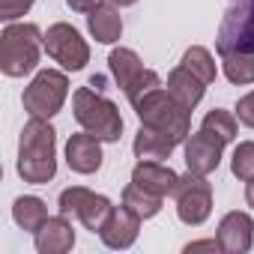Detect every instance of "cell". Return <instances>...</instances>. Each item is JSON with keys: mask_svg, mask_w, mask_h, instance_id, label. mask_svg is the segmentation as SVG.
Returning a JSON list of instances; mask_svg holds the SVG:
<instances>
[{"mask_svg": "<svg viewBox=\"0 0 254 254\" xmlns=\"http://www.w3.org/2000/svg\"><path fill=\"white\" fill-rule=\"evenodd\" d=\"M186 251H221L218 239H206V242H189Z\"/></svg>", "mask_w": 254, "mask_h": 254, "instance_id": "cell-29", "label": "cell"}, {"mask_svg": "<svg viewBox=\"0 0 254 254\" xmlns=\"http://www.w3.org/2000/svg\"><path fill=\"white\" fill-rule=\"evenodd\" d=\"M215 51L221 54H254V0H227L215 33Z\"/></svg>", "mask_w": 254, "mask_h": 254, "instance_id": "cell-6", "label": "cell"}, {"mask_svg": "<svg viewBox=\"0 0 254 254\" xmlns=\"http://www.w3.org/2000/svg\"><path fill=\"white\" fill-rule=\"evenodd\" d=\"M87 30H90V36L99 42V45H114V42H120V36H123V15H120V6H114V3H105L102 6H96L90 15H87Z\"/></svg>", "mask_w": 254, "mask_h": 254, "instance_id": "cell-18", "label": "cell"}, {"mask_svg": "<svg viewBox=\"0 0 254 254\" xmlns=\"http://www.w3.org/2000/svg\"><path fill=\"white\" fill-rule=\"evenodd\" d=\"M108 69H111V75H114L117 87L126 93L129 105H135L144 93H150V90L162 87L159 72L147 69V66H144V60L138 57V51H132V48H123V45H120V48H114V51H111V57H108Z\"/></svg>", "mask_w": 254, "mask_h": 254, "instance_id": "cell-7", "label": "cell"}, {"mask_svg": "<svg viewBox=\"0 0 254 254\" xmlns=\"http://www.w3.org/2000/svg\"><path fill=\"white\" fill-rule=\"evenodd\" d=\"M132 108H135L141 126H150V129H159V132L171 135L177 144H186V138L191 135V111L183 108L168 93L165 84L150 90V93H144Z\"/></svg>", "mask_w": 254, "mask_h": 254, "instance_id": "cell-4", "label": "cell"}, {"mask_svg": "<svg viewBox=\"0 0 254 254\" xmlns=\"http://www.w3.org/2000/svg\"><path fill=\"white\" fill-rule=\"evenodd\" d=\"M183 150H186V168H189L191 174H203V177H209V174L218 171V165H221L224 144L215 141L212 135H206V132L197 129L194 135L186 138Z\"/></svg>", "mask_w": 254, "mask_h": 254, "instance_id": "cell-12", "label": "cell"}, {"mask_svg": "<svg viewBox=\"0 0 254 254\" xmlns=\"http://www.w3.org/2000/svg\"><path fill=\"white\" fill-rule=\"evenodd\" d=\"M45 48V33L33 21H9L0 33V72L6 78H24L36 72Z\"/></svg>", "mask_w": 254, "mask_h": 254, "instance_id": "cell-2", "label": "cell"}, {"mask_svg": "<svg viewBox=\"0 0 254 254\" xmlns=\"http://www.w3.org/2000/svg\"><path fill=\"white\" fill-rule=\"evenodd\" d=\"M165 87H168V93H171L183 108H189V111H194V108L200 105L203 93H206V84H203L194 72H189L183 63L168 72V84H165Z\"/></svg>", "mask_w": 254, "mask_h": 254, "instance_id": "cell-19", "label": "cell"}, {"mask_svg": "<svg viewBox=\"0 0 254 254\" xmlns=\"http://www.w3.org/2000/svg\"><path fill=\"white\" fill-rule=\"evenodd\" d=\"M180 144L171 135H165L159 129H150V126H141L135 141H132V153H135L138 162H165V159H171V153Z\"/></svg>", "mask_w": 254, "mask_h": 254, "instance_id": "cell-17", "label": "cell"}, {"mask_svg": "<svg viewBox=\"0 0 254 254\" xmlns=\"http://www.w3.org/2000/svg\"><path fill=\"white\" fill-rule=\"evenodd\" d=\"M189 72H194L206 87L215 81V75H218V66H215V57H212V51L209 48H203V45H191V48H186V54H183V60H180Z\"/></svg>", "mask_w": 254, "mask_h": 254, "instance_id": "cell-23", "label": "cell"}, {"mask_svg": "<svg viewBox=\"0 0 254 254\" xmlns=\"http://www.w3.org/2000/svg\"><path fill=\"white\" fill-rule=\"evenodd\" d=\"M33 3L36 0H0V18H3L6 24L18 21V18H24L33 9Z\"/></svg>", "mask_w": 254, "mask_h": 254, "instance_id": "cell-26", "label": "cell"}, {"mask_svg": "<svg viewBox=\"0 0 254 254\" xmlns=\"http://www.w3.org/2000/svg\"><path fill=\"white\" fill-rule=\"evenodd\" d=\"M102 159H105L102 156V141L96 135H90L84 129L78 135H69V141H66V165H69V171L90 177V174H96L102 168Z\"/></svg>", "mask_w": 254, "mask_h": 254, "instance_id": "cell-14", "label": "cell"}, {"mask_svg": "<svg viewBox=\"0 0 254 254\" xmlns=\"http://www.w3.org/2000/svg\"><path fill=\"white\" fill-rule=\"evenodd\" d=\"M108 3H114V6H135L138 0H108Z\"/></svg>", "mask_w": 254, "mask_h": 254, "instance_id": "cell-31", "label": "cell"}, {"mask_svg": "<svg viewBox=\"0 0 254 254\" xmlns=\"http://www.w3.org/2000/svg\"><path fill=\"white\" fill-rule=\"evenodd\" d=\"M15 171L24 183L45 186L57 177V132L42 117H30L18 138Z\"/></svg>", "mask_w": 254, "mask_h": 254, "instance_id": "cell-1", "label": "cell"}, {"mask_svg": "<svg viewBox=\"0 0 254 254\" xmlns=\"http://www.w3.org/2000/svg\"><path fill=\"white\" fill-rule=\"evenodd\" d=\"M132 183H138L141 189H147L159 197H174L180 174L171 165H162V162H138L132 168Z\"/></svg>", "mask_w": 254, "mask_h": 254, "instance_id": "cell-16", "label": "cell"}, {"mask_svg": "<svg viewBox=\"0 0 254 254\" xmlns=\"http://www.w3.org/2000/svg\"><path fill=\"white\" fill-rule=\"evenodd\" d=\"M174 200H177V218L189 227H200L212 215V183L203 174L186 171L177 183Z\"/></svg>", "mask_w": 254, "mask_h": 254, "instance_id": "cell-8", "label": "cell"}, {"mask_svg": "<svg viewBox=\"0 0 254 254\" xmlns=\"http://www.w3.org/2000/svg\"><path fill=\"white\" fill-rule=\"evenodd\" d=\"M12 221H15L21 230L36 233V230L48 221V206H45V200L36 197V194H21V197H15V203H12Z\"/></svg>", "mask_w": 254, "mask_h": 254, "instance_id": "cell-20", "label": "cell"}, {"mask_svg": "<svg viewBox=\"0 0 254 254\" xmlns=\"http://www.w3.org/2000/svg\"><path fill=\"white\" fill-rule=\"evenodd\" d=\"M230 174L236 180H251L254 177V141H242L233 147V156H230Z\"/></svg>", "mask_w": 254, "mask_h": 254, "instance_id": "cell-25", "label": "cell"}, {"mask_svg": "<svg viewBox=\"0 0 254 254\" xmlns=\"http://www.w3.org/2000/svg\"><path fill=\"white\" fill-rule=\"evenodd\" d=\"M69 99V75L66 69H39L33 75V81L24 87V111L30 117H42V120H51L63 111Z\"/></svg>", "mask_w": 254, "mask_h": 254, "instance_id": "cell-5", "label": "cell"}, {"mask_svg": "<svg viewBox=\"0 0 254 254\" xmlns=\"http://www.w3.org/2000/svg\"><path fill=\"white\" fill-rule=\"evenodd\" d=\"M245 203L254 209V177H251V180H245Z\"/></svg>", "mask_w": 254, "mask_h": 254, "instance_id": "cell-30", "label": "cell"}, {"mask_svg": "<svg viewBox=\"0 0 254 254\" xmlns=\"http://www.w3.org/2000/svg\"><path fill=\"white\" fill-rule=\"evenodd\" d=\"M105 0H66V6L72 9V12H84V15H90L96 6H102Z\"/></svg>", "mask_w": 254, "mask_h": 254, "instance_id": "cell-28", "label": "cell"}, {"mask_svg": "<svg viewBox=\"0 0 254 254\" xmlns=\"http://www.w3.org/2000/svg\"><path fill=\"white\" fill-rule=\"evenodd\" d=\"M72 114H75V123L81 129L96 135L102 144H117L123 135V114H120L117 102L96 93L93 84L78 87L72 93Z\"/></svg>", "mask_w": 254, "mask_h": 254, "instance_id": "cell-3", "label": "cell"}, {"mask_svg": "<svg viewBox=\"0 0 254 254\" xmlns=\"http://www.w3.org/2000/svg\"><path fill=\"white\" fill-rule=\"evenodd\" d=\"M200 132L212 135L215 141H221L224 147L236 141V132H239V117L233 111H224V108H212L203 120H200Z\"/></svg>", "mask_w": 254, "mask_h": 254, "instance_id": "cell-21", "label": "cell"}, {"mask_svg": "<svg viewBox=\"0 0 254 254\" xmlns=\"http://www.w3.org/2000/svg\"><path fill=\"white\" fill-rule=\"evenodd\" d=\"M45 51L54 63H60L66 72H81L90 63V45L87 39L66 21H57L45 30Z\"/></svg>", "mask_w": 254, "mask_h": 254, "instance_id": "cell-10", "label": "cell"}, {"mask_svg": "<svg viewBox=\"0 0 254 254\" xmlns=\"http://www.w3.org/2000/svg\"><path fill=\"white\" fill-rule=\"evenodd\" d=\"M221 72L230 84H254V54H221Z\"/></svg>", "mask_w": 254, "mask_h": 254, "instance_id": "cell-24", "label": "cell"}, {"mask_svg": "<svg viewBox=\"0 0 254 254\" xmlns=\"http://www.w3.org/2000/svg\"><path fill=\"white\" fill-rule=\"evenodd\" d=\"M141 215L138 212H132L126 203H120V206H114L111 212H108V218H105V224L99 227V239L108 245V248H114V251H126V248H132L135 245V239H138V233H141Z\"/></svg>", "mask_w": 254, "mask_h": 254, "instance_id": "cell-11", "label": "cell"}, {"mask_svg": "<svg viewBox=\"0 0 254 254\" xmlns=\"http://www.w3.org/2000/svg\"><path fill=\"white\" fill-rule=\"evenodd\" d=\"M33 245L39 254H66L75 248V230L69 215H48V221L33 233Z\"/></svg>", "mask_w": 254, "mask_h": 254, "instance_id": "cell-15", "label": "cell"}, {"mask_svg": "<svg viewBox=\"0 0 254 254\" xmlns=\"http://www.w3.org/2000/svg\"><path fill=\"white\" fill-rule=\"evenodd\" d=\"M162 200H165V197H159V194L141 189L138 183H129V186L123 189V203L129 206L132 212H138L144 221H147V218H156V215L162 212Z\"/></svg>", "mask_w": 254, "mask_h": 254, "instance_id": "cell-22", "label": "cell"}, {"mask_svg": "<svg viewBox=\"0 0 254 254\" xmlns=\"http://www.w3.org/2000/svg\"><path fill=\"white\" fill-rule=\"evenodd\" d=\"M57 209H60L63 215L78 218L90 233H99V227L105 224V218H108V212L114 209V203H111L105 194L90 191L87 186H69V189L60 191Z\"/></svg>", "mask_w": 254, "mask_h": 254, "instance_id": "cell-9", "label": "cell"}, {"mask_svg": "<svg viewBox=\"0 0 254 254\" xmlns=\"http://www.w3.org/2000/svg\"><path fill=\"white\" fill-rule=\"evenodd\" d=\"M215 239H218L224 254H245V251H251V245H254V221H251V215L239 212V209L221 215Z\"/></svg>", "mask_w": 254, "mask_h": 254, "instance_id": "cell-13", "label": "cell"}, {"mask_svg": "<svg viewBox=\"0 0 254 254\" xmlns=\"http://www.w3.org/2000/svg\"><path fill=\"white\" fill-rule=\"evenodd\" d=\"M236 117H239V123L245 126V129H254V90L245 93L236 102Z\"/></svg>", "mask_w": 254, "mask_h": 254, "instance_id": "cell-27", "label": "cell"}]
</instances>
